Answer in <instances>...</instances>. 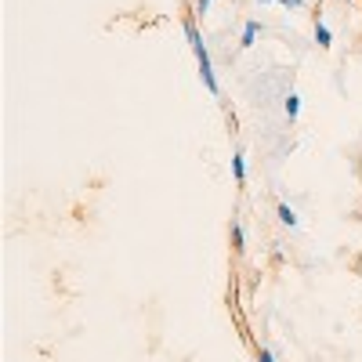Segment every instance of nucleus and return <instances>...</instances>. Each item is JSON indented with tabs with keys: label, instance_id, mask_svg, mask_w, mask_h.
Here are the masks:
<instances>
[{
	"label": "nucleus",
	"instance_id": "nucleus-1",
	"mask_svg": "<svg viewBox=\"0 0 362 362\" xmlns=\"http://www.w3.org/2000/svg\"><path fill=\"white\" fill-rule=\"evenodd\" d=\"M185 37H189V44H192V54H196V66H199V80H203V87L210 90V95H218V73H214V62H210V51H206V44H203V37H199V25L196 22H185Z\"/></svg>",
	"mask_w": 362,
	"mask_h": 362
},
{
	"label": "nucleus",
	"instance_id": "nucleus-2",
	"mask_svg": "<svg viewBox=\"0 0 362 362\" xmlns=\"http://www.w3.org/2000/svg\"><path fill=\"white\" fill-rule=\"evenodd\" d=\"M276 218H279V225H286V228H297V210H293L290 203H279V206H276Z\"/></svg>",
	"mask_w": 362,
	"mask_h": 362
},
{
	"label": "nucleus",
	"instance_id": "nucleus-3",
	"mask_svg": "<svg viewBox=\"0 0 362 362\" xmlns=\"http://www.w3.org/2000/svg\"><path fill=\"white\" fill-rule=\"evenodd\" d=\"M232 177L239 181V185L247 181V156H243V153H235V156H232Z\"/></svg>",
	"mask_w": 362,
	"mask_h": 362
},
{
	"label": "nucleus",
	"instance_id": "nucleus-4",
	"mask_svg": "<svg viewBox=\"0 0 362 362\" xmlns=\"http://www.w3.org/2000/svg\"><path fill=\"white\" fill-rule=\"evenodd\" d=\"M257 29H261L257 22H247V25H243V37H239V47H254V40H257Z\"/></svg>",
	"mask_w": 362,
	"mask_h": 362
},
{
	"label": "nucleus",
	"instance_id": "nucleus-5",
	"mask_svg": "<svg viewBox=\"0 0 362 362\" xmlns=\"http://www.w3.org/2000/svg\"><path fill=\"white\" fill-rule=\"evenodd\" d=\"M315 44H319V47H329V44H334V33H329L326 22H315Z\"/></svg>",
	"mask_w": 362,
	"mask_h": 362
},
{
	"label": "nucleus",
	"instance_id": "nucleus-6",
	"mask_svg": "<svg viewBox=\"0 0 362 362\" xmlns=\"http://www.w3.org/2000/svg\"><path fill=\"white\" fill-rule=\"evenodd\" d=\"M283 109H286V116H290V119H297V116H300V95H293V90H290L286 102H283Z\"/></svg>",
	"mask_w": 362,
	"mask_h": 362
},
{
	"label": "nucleus",
	"instance_id": "nucleus-7",
	"mask_svg": "<svg viewBox=\"0 0 362 362\" xmlns=\"http://www.w3.org/2000/svg\"><path fill=\"white\" fill-rule=\"evenodd\" d=\"M232 243H235V250H247V232L239 221H232Z\"/></svg>",
	"mask_w": 362,
	"mask_h": 362
},
{
	"label": "nucleus",
	"instance_id": "nucleus-8",
	"mask_svg": "<svg viewBox=\"0 0 362 362\" xmlns=\"http://www.w3.org/2000/svg\"><path fill=\"white\" fill-rule=\"evenodd\" d=\"M257 362H276V351H268V348H261V351H257Z\"/></svg>",
	"mask_w": 362,
	"mask_h": 362
},
{
	"label": "nucleus",
	"instance_id": "nucleus-9",
	"mask_svg": "<svg viewBox=\"0 0 362 362\" xmlns=\"http://www.w3.org/2000/svg\"><path fill=\"white\" fill-rule=\"evenodd\" d=\"M279 4H286V8H300L305 0H279Z\"/></svg>",
	"mask_w": 362,
	"mask_h": 362
},
{
	"label": "nucleus",
	"instance_id": "nucleus-10",
	"mask_svg": "<svg viewBox=\"0 0 362 362\" xmlns=\"http://www.w3.org/2000/svg\"><path fill=\"white\" fill-rule=\"evenodd\" d=\"M261 4H276V0H261Z\"/></svg>",
	"mask_w": 362,
	"mask_h": 362
}]
</instances>
